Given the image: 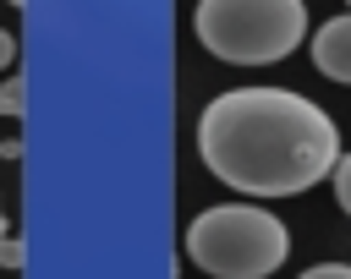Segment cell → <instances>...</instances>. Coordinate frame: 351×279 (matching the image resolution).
<instances>
[{"label": "cell", "mask_w": 351, "mask_h": 279, "mask_svg": "<svg viewBox=\"0 0 351 279\" xmlns=\"http://www.w3.org/2000/svg\"><path fill=\"white\" fill-rule=\"evenodd\" d=\"M203 170L247 197L313 191L346 159L340 126L324 104L291 88H230L197 115Z\"/></svg>", "instance_id": "6da1fadb"}, {"label": "cell", "mask_w": 351, "mask_h": 279, "mask_svg": "<svg viewBox=\"0 0 351 279\" xmlns=\"http://www.w3.org/2000/svg\"><path fill=\"white\" fill-rule=\"evenodd\" d=\"M181 246L214 279H269L291 257V230L258 202H214L186 224Z\"/></svg>", "instance_id": "7a4b0ae2"}, {"label": "cell", "mask_w": 351, "mask_h": 279, "mask_svg": "<svg viewBox=\"0 0 351 279\" xmlns=\"http://www.w3.org/2000/svg\"><path fill=\"white\" fill-rule=\"evenodd\" d=\"M192 33L225 66H274L307 38V5L302 0H197Z\"/></svg>", "instance_id": "3957f363"}, {"label": "cell", "mask_w": 351, "mask_h": 279, "mask_svg": "<svg viewBox=\"0 0 351 279\" xmlns=\"http://www.w3.org/2000/svg\"><path fill=\"white\" fill-rule=\"evenodd\" d=\"M307 44H313V66L329 82H351V11L346 16H329Z\"/></svg>", "instance_id": "277c9868"}, {"label": "cell", "mask_w": 351, "mask_h": 279, "mask_svg": "<svg viewBox=\"0 0 351 279\" xmlns=\"http://www.w3.org/2000/svg\"><path fill=\"white\" fill-rule=\"evenodd\" d=\"M22 109H27V82H22V77H5V82H0V115L16 120Z\"/></svg>", "instance_id": "5b68a950"}, {"label": "cell", "mask_w": 351, "mask_h": 279, "mask_svg": "<svg viewBox=\"0 0 351 279\" xmlns=\"http://www.w3.org/2000/svg\"><path fill=\"white\" fill-rule=\"evenodd\" d=\"M335 202H340V208L351 213V153H346V159L335 164Z\"/></svg>", "instance_id": "8992f818"}, {"label": "cell", "mask_w": 351, "mask_h": 279, "mask_svg": "<svg viewBox=\"0 0 351 279\" xmlns=\"http://www.w3.org/2000/svg\"><path fill=\"white\" fill-rule=\"evenodd\" d=\"M27 263V246L16 235H0V268H22Z\"/></svg>", "instance_id": "52a82bcc"}, {"label": "cell", "mask_w": 351, "mask_h": 279, "mask_svg": "<svg viewBox=\"0 0 351 279\" xmlns=\"http://www.w3.org/2000/svg\"><path fill=\"white\" fill-rule=\"evenodd\" d=\"M302 279H351V263H313Z\"/></svg>", "instance_id": "ba28073f"}, {"label": "cell", "mask_w": 351, "mask_h": 279, "mask_svg": "<svg viewBox=\"0 0 351 279\" xmlns=\"http://www.w3.org/2000/svg\"><path fill=\"white\" fill-rule=\"evenodd\" d=\"M11 60H16V38H11V33H5V27H0V71H5V66H11Z\"/></svg>", "instance_id": "9c48e42d"}, {"label": "cell", "mask_w": 351, "mask_h": 279, "mask_svg": "<svg viewBox=\"0 0 351 279\" xmlns=\"http://www.w3.org/2000/svg\"><path fill=\"white\" fill-rule=\"evenodd\" d=\"M0 159H22V142H16V137H5V142H0Z\"/></svg>", "instance_id": "30bf717a"}, {"label": "cell", "mask_w": 351, "mask_h": 279, "mask_svg": "<svg viewBox=\"0 0 351 279\" xmlns=\"http://www.w3.org/2000/svg\"><path fill=\"white\" fill-rule=\"evenodd\" d=\"M0 235H11V230H5V208H0Z\"/></svg>", "instance_id": "8fae6325"}, {"label": "cell", "mask_w": 351, "mask_h": 279, "mask_svg": "<svg viewBox=\"0 0 351 279\" xmlns=\"http://www.w3.org/2000/svg\"><path fill=\"white\" fill-rule=\"evenodd\" d=\"M11 5H27V0H11Z\"/></svg>", "instance_id": "7c38bea8"}, {"label": "cell", "mask_w": 351, "mask_h": 279, "mask_svg": "<svg viewBox=\"0 0 351 279\" xmlns=\"http://www.w3.org/2000/svg\"><path fill=\"white\" fill-rule=\"evenodd\" d=\"M346 11H351V0H346Z\"/></svg>", "instance_id": "4fadbf2b"}]
</instances>
